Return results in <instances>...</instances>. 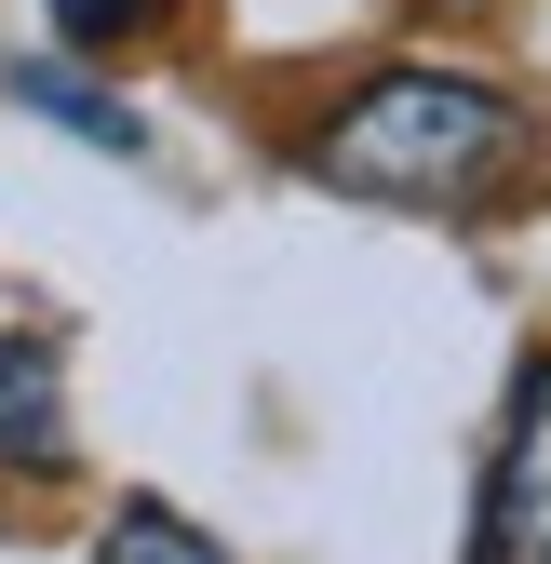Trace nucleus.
I'll list each match as a JSON object with an SVG mask.
<instances>
[{
  "label": "nucleus",
  "instance_id": "5",
  "mask_svg": "<svg viewBox=\"0 0 551 564\" xmlns=\"http://www.w3.org/2000/svg\"><path fill=\"white\" fill-rule=\"evenodd\" d=\"M14 95H28L41 121H67V134H95V149H149V121H134V108H108L82 67H14Z\"/></svg>",
  "mask_w": 551,
  "mask_h": 564
},
{
  "label": "nucleus",
  "instance_id": "6",
  "mask_svg": "<svg viewBox=\"0 0 551 564\" xmlns=\"http://www.w3.org/2000/svg\"><path fill=\"white\" fill-rule=\"evenodd\" d=\"M41 14H54L67 41H82V54H108V41H134V28H149L162 0H41Z\"/></svg>",
  "mask_w": 551,
  "mask_h": 564
},
{
  "label": "nucleus",
  "instance_id": "1",
  "mask_svg": "<svg viewBox=\"0 0 551 564\" xmlns=\"http://www.w3.org/2000/svg\"><path fill=\"white\" fill-rule=\"evenodd\" d=\"M310 188L377 202V216H485L525 162V108L471 67H377L310 121Z\"/></svg>",
  "mask_w": 551,
  "mask_h": 564
},
{
  "label": "nucleus",
  "instance_id": "3",
  "mask_svg": "<svg viewBox=\"0 0 551 564\" xmlns=\"http://www.w3.org/2000/svg\"><path fill=\"white\" fill-rule=\"evenodd\" d=\"M0 470H67V364L54 336H0Z\"/></svg>",
  "mask_w": 551,
  "mask_h": 564
},
{
  "label": "nucleus",
  "instance_id": "2",
  "mask_svg": "<svg viewBox=\"0 0 551 564\" xmlns=\"http://www.w3.org/2000/svg\"><path fill=\"white\" fill-rule=\"evenodd\" d=\"M471 564H551V349L511 377V416H498V470H485V538Z\"/></svg>",
  "mask_w": 551,
  "mask_h": 564
},
{
  "label": "nucleus",
  "instance_id": "4",
  "mask_svg": "<svg viewBox=\"0 0 551 564\" xmlns=\"http://www.w3.org/2000/svg\"><path fill=\"white\" fill-rule=\"evenodd\" d=\"M95 564H229V551L202 538L188 511H162V498H121V511H108V538H95Z\"/></svg>",
  "mask_w": 551,
  "mask_h": 564
}]
</instances>
